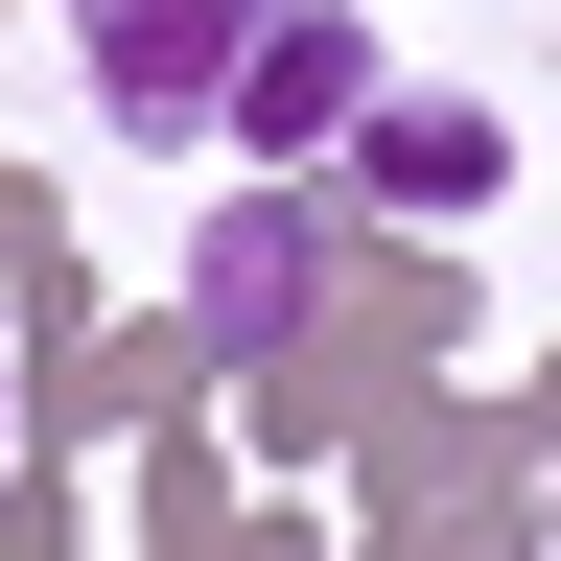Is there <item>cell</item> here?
<instances>
[{"instance_id":"1","label":"cell","mask_w":561,"mask_h":561,"mask_svg":"<svg viewBox=\"0 0 561 561\" xmlns=\"http://www.w3.org/2000/svg\"><path fill=\"white\" fill-rule=\"evenodd\" d=\"M351 117H375V24H351V0H257V47H234V140H257V164H328Z\"/></svg>"},{"instance_id":"2","label":"cell","mask_w":561,"mask_h":561,"mask_svg":"<svg viewBox=\"0 0 561 561\" xmlns=\"http://www.w3.org/2000/svg\"><path fill=\"white\" fill-rule=\"evenodd\" d=\"M234 47H257V0H94V117L117 140L234 117Z\"/></svg>"},{"instance_id":"3","label":"cell","mask_w":561,"mask_h":561,"mask_svg":"<svg viewBox=\"0 0 561 561\" xmlns=\"http://www.w3.org/2000/svg\"><path fill=\"white\" fill-rule=\"evenodd\" d=\"M305 305H328V210H305V187L257 164V187H234V210L187 234V328H210V351H280Z\"/></svg>"},{"instance_id":"4","label":"cell","mask_w":561,"mask_h":561,"mask_svg":"<svg viewBox=\"0 0 561 561\" xmlns=\"http://www.w3.org/2000/svg\"><path fill=\"white\" fill-rule=\"evenodd\" d=\"M328 164H351V210H491V187H515V140H491L468 94H375Z\"/></svg>"}]
</instances>
